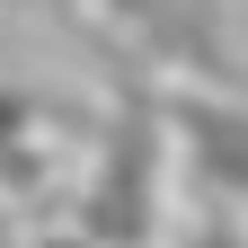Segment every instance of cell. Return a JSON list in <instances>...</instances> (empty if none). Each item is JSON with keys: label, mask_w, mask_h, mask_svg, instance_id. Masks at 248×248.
<instances>
[{"label": "cell", "mask_w": 248, "mask_h": 248, "mask_svg": "<svg viewBox=\"0 0 248 248\" xmlns=\"http://www.w3.org/2000/svg\"><path fill=\"white\" fill-rule=\"evenodd\" d=\"M169 142L195 204L248 213V89H169Z\"/></svg>", "instance_id": "3"}, {"label": "cell", "mask_w": 248, "mask_h": 248, "mask_svg": "<svg viewBox=\"0 0 248 248\" xmlns=\"http://www.w3.org/2000/svg\"><path fill=\"white\" fill-rule=\"evenodd\" d=\"M80 115L45 98L27 80H0V204L9 213H53V186H62V151H71Z\"/></svg>", "instance_id": "4"}, {"label": "cell", "mask_w": 248, "mask_h": 248, "mask_svg": "<svg viewBox=\"0 0 248 248\" xmlns=\"http://www.w3.org/2000/svg\"><path fill=\"white\" fill-rule=\"evenodd\" d=\"M186 248H239V231H231V213H213V204H204V222L186 231Z\"/></svg>", "instance_id": "5"}, {"label": "cell", "mask_w": 248, "mask_h": 248, "mask_svg": "<svg viewBox=\"0 0 248 248\" xmlns=\"http://www.w3.org/2000/svg\"><path fill=\"white\" fill-rule=\"evenodd\" d=\"M0 248H36V222H27V213H9V204H0Z\"/></svg>", "instance_id": "6"}, {"label": "cell", "mask_w": 248, "mask_h": 248, "mask_svg": "<svg viewBox=\"0 0 248 248\" xmlns=\"http://www.w3.org/2000/svg\"><path fill=\"white\" fill-rule=\"evenodd\" d=\"M133 71L169 89H239V36L222 0H89Z\"/></svg>", "instance_id": "2"}, {"label": "cell", "mask_w": 248, "mask_h": 248, "mask_svg": "<svg viewBox=\"0 0 248 248\" xmlns=\"http://www.w3.org/2000/svg\"><path fill=\"white\" fill-rule=\"evenodd\" d=\"M169 169H177L169 80L115 62V98L89 124V177H80L71 213H62V231H80L89 248H160V231H169Z\"/></svg>", "instance_id": "1"}]
</instances>
